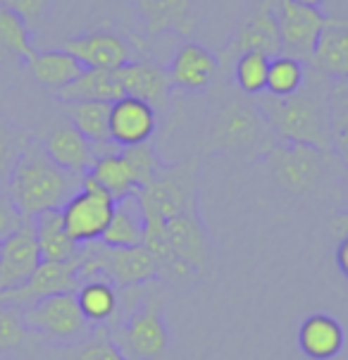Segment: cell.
Returning a JSON list of instances; mask_svg holds the SVG:
<instances>
[{
	"mask_svg": "<svg viewBox=\"0 0 348 360\" xmlns=\"http://www.w3.org/2000/svg\"><path fill=\"white\" fill-rule=\"evenodd\" d=\"M124 96L146 101L155 110H165L169 105V96H172V82H169L167 67L153 60H129L117 70Z\"/></svg>",
	"mask_w": 348,
	"mask_h": 360,
	"instance_id": "e0dca14e",
	"label": "cell"
},
{
	"mask_svg": "<svg viewBox=\"0 0 348 360\" xmlns=\"http://www.w3.org/2000/svg\"><path fill=\"white\" fill-rule=\"evenodd\" d=\"M27 339V327L22 320V310L12 306H0V353L17 351Z\"/></svg>",
	"mask_w": 348,
	"mask_h": 360,
	"instance_id": "e575fe53",
	"label": "cell"
},
{
	"mask_svg": "<svg viewBox=\"0 0 348 360\" xmlns=\"http://www.w3.org/2000/svg\"><path fill=\"white\" fill-rule=\"evenodd\" d=\"M44 262L36 241L32 219H24L22 227L0 241V291L15 289L27 282Z\"/></svg>",
	"mask_w": 348,
	"mask_h": 360,
	"instance_id": "4fadbf2b",
	"label": "cell"
},
{
	"mask_svg": "<svg viewBox=\"0 0 348 360\" xmlns=\"http://www.w3.org/2000/svg\"><path fill=\"white\" fill-rule=\"evenodd\" d=\"M77 303L82 315L86 317V322L91 327H103L117 317L120 310V296L117 289L105 279H89L82 282L75 291Z\"/></svg>",
	"mask_w": 348,
	"mask_h": 360,
	"instance_id": "4316f807",
	"label": "cell"
},
{
	"mask_svg": "<svg viewBox=\"0 0 348 360\" xmlns=\"http://www.w3.org/2000/svg\"><path fill=\"white\" fill-rule=\"evenodd\" d=\"M41 148H44V153L51 158L58 167H63L65 172H72L79 176L86 174L96 160L94 146H91V141L82 131L75 129V124H72L70 120L53 124L44 136Z\"/></svg>",
	"mask_w": 348,
	"mask_h": 360,
	"instance_id": "d6986e66",
	"label": "cell"
},
{
	"mask_svg": "<svg viewBox=\"0 0 348 360\" xmlns=\"http://www.w3.org/2000/svg\"><path fill=\"white\" fill-rule=\"evenodd\" d=\"M274 15H277L282 53L303 60L305 65H313L315 44L327 22L325 12L317 5H305L298 0H277Z\"/></svg>",
	"mask_w": 348,
	"mask_h": 360,
	"instance_id": "8fae6325",
	"label": "cell"
},
{
	"mask_svg": "<svg viewBox=\"0 0 348 360\" xmlns=\"http://www.w3.org/2000/svg\"><path fill=\"white\" fill-rule=\"evenodd\" d=\"M313 67L329 79H348V20L327 17L315 44Z\"/></svg>",
	"mask_w": 348,
	"mask_h": 360,
	"instance_id": "44dd1931",
	"label": "cell"
},
{
	"mask_svg": "<svg viewBox=\"0 0 348 360\" xmlns=\"http://www.w3.org/2000/svg\"><path fill=\"white\" fill-rule=\"evenodd\" d=\"M332 229H334V234H337L339 239L348 236V210L339 212V215L332 219Z\"/></svg>",
	"mask_w": 348,
	"mask_h": 360,
	"instance_id": "60d3db41",
	"label": "cell"
},
{
	"mask_svg": "<svg viewBox=\"0 0 348 360\" xmlns=\"http://www.w3.org/2000/svg\"><path fill=\"white\" fill-rule=\"evenodd\" d=\"M298 3H305V5H317V8H320V5L325 3V0H298Z\"/></svg>",
	"mask_w": 348,
	"mask_h": 360,
	"instance_id": "ee69618b",
	"label": "cell"
},
{
	"mask_svg": "<svg viewBox=\"0 0 348 360\" xmlns=\"http://www.w3.org/2000/svg\"><path fill=\"white\" fill-rule=\"evenodd\" d=\"M165 234H167L169 248L191 272H198L205 267L210 258V241L207 231L200 222L198 210L179 212L165 219Z\"/></svg>",
	"mask_w": 348,
	"mask_h": 360,
	"instance_id": "ac0fdd59",
	"label": "cell"
},
{
	"mask_svg": "<svg viewBox=\"0 0 348 360\" xmlns=\"http://www.w3.org/2000/svg\"><path fill=\"white\" fill-rule=\"evenodd\" d=\"M124 96L117 70H96V67H86L70 86L58 91V98L70 101H103L115 103Z\"/></svg>",
	"mask_w": 348,
	"mask_h": 360,
	"instance_id": "d4e9b609",
	"label": "cell"
},
{
	"mask_svg": "<svg viewBox=\"0 0 348 360\" xmlns=\"http://www.w3.org/2000/svg\"><path fill=\"white\" fill-rule=\"evenodd\" d=\"M325 150H317L313 146L277 141L260 160L270 167L274 181L286 191L310 193L325 172Z\"/></svg>",
	"mask_w": 348,
	"mask_h": 360,
	"instance_id": "9c48e42d",
	"label": "cell"
},
{
	"mask_svg": "<svg viewBox=\"0 0 348 360\" xmlns=\"http://www.w3.org/2000/svg\"><path fill=\"white\" fill-rule=\"evenodd\" d=\"M337 265H339V270L348 277V236L339 239V246H337Z\"/></svg>",
	"mask_w": 348,
	"mask_h": 360,
	"instance_id": "ab89813d",
	"label": "cell"
},
{
	"mask_svg": "<svg viewBox=\"0 0 348 360\" xmlns=\"http://www.w3.org/2000/svg\"><path fill=\"white\" fill-rule=\"evenodd\" d=\"M329 91L332 79L308 65L303 86L291 96H255V105L265 115L277 141L303 143L332 153V129H329Z\"/></svg>",
	"mask_w": 348,
	"mask_h": 360,
	"instance_id": "6da1fadb",
	"label": "cell"
},
{
	"mask_svg": "<svg viewBox=\"0 0 348 360\" xmlns=\"http://www.w3.org/2000/svg\"><path fill=\"white\" fill-rule=\"evenodd\" d=\"M0 41L8 48V53H15L22 60H29L36 53L32 27L15 10L5 8V5H0Z\"/></svg>",
	"mask_w": 348,
	"mask_h": 360,
	"instance_id": "d6a6232c",
	"label": "cell"
},
{
	"mask_svg": "<svg viewBox=\"0 0 348 360\" xmlns=\"http://www.w3.org/2000/svg\"><path fill=\"white\" fill-rule=\"evenodd\" d=\"M63 51L75 55L79 63L86 67H96V70H120L134 60V48L129 41L122 39L115 32H91L75 36V39L65 41Z\"/></svg>",
	"mask_w": 348,
	"mask_h": 360,
	"instance_id": "2e32d148",
	"label": "cell"
},
{
	"mask_svg": "<svg viewBox=\"0 0 348 360\" xmlns=\"http://www.w3.org/2000/svg\"><path fill=\"white\" fill-rule=\"evenodd\" d=\"M274 3L277 0H262L258 8H253L241 24L236 27L234 36L224 51L217 55L219 58V75L231 70L239 55L243 53H262L267 58L282 53V44H279V27H277V15H274Z\"/></svg>",
	"mask_w": 348,
	"mask_h": 360,
	"instance_id": "30bf717a",
	"label": "cell"
},
{
	"mask_svg": "<svg viewBox=\"0 0 348 360\" xmlns=\"http://www.w3.org/2000/svg\"><path fill=\"white\" fill-rule=\"evenodd\" d=\"M305 72H308V65H305L303 60L291 58V55H284V53L274 55V58H270L265 94L279 96V98L296 94L305 82Z\"/></svg>",
	"mask_w": 348,
	"mask_h": 360,
	"instance_id": "1f68e13d",
	"label": "cell"
},
{
	"mask_svg": "<svg viewBox=\"0 0 348 360\" xmlns=\"http://www.w3.org/2000/svg\"><path fill=\"white\" fill-rule=\"evenodd\" d=\"M86 174L96 184H101L105 188L115 200H122L127 196L138 193V184H136V179H134V172H131L129 162H127L124 153H122V148L115 150V153L98 155Z\"/></svg>",
	"mask_w": 348,
	"mask_h": 360,
	"instance_id": "83f0119b",
	"label": "cell"
},
{
	"mask_svg": "<svg viewBox=\"0 0 348 360\" xmlns=\"http://www.w3.org/2000/svg\"><path fill=\"white\" fill-rule=\"evenodd\" d=\"M267 70H270V58L262 53H243L231 63V84L236 91H241L243 96H255L265 94L267 86Z\"/></svg>",
	"mask_w": 348,
	"mask_h": 360,
	"instance_id": "4dcf8cb0",
	"label": "cell"
},
{
	"mask_svg": "<svg viewBox=\"0 0 348 360\" xmlns=\"http://www.w3.org/2000/svg\"><path fill=\"white\" fill-rule=\"evenodd\" d=\"M112 212H115V198L101 184H96L89 174H84L82 186L60 207L67 234L79 246L101 241L110 219H112Z\"/></svg>",
	"mask_w": 348,
	"mask_h": 360,
	"instance_id": "52a82bcc",
	"label": "cell"
},
{
	"mask_svg": "<svg viewBox=\"0 0 348 360\" xmlns=\"http://www.w3.org/2000/svg\"><path fill=\"white\" fill-rule=\"evenodd\" d=\"M67 120L75 124L91 143H103L110 141V103L103 101H70L65 103Z\"/></svg>",
	"mask_w": 348,
	"mask_h": 360,
	"instance_id": "f1b7e54d",
	"label": "cell"
},
{
	"mask_svg": "<svg viewBox=\"0 0 348 360\" xmlns=\"http://www.w3.org/2000/svg\"><path fill=\"white\" fill-rule=\"evenodd\" d=\"M134 5H136L138 24L148 36H160L167 32L176 36H191L196 27L193 0H134Z\"/></svg>",
	"mask_w": 348,
	"mask_h": 360,
	"instance_id": "ffe728a7",
	"label": "cell"
},
{
	"mask_svg": "<svg viewBox=\"0 0 348 360\" xmlns=\"http://www.w3.org/2000/svg\"><path fill=\"white\" fill-rule=\"evenodd\" d=\"M82 179L84 176L58 167L41 146L29 143L22 146L10 172L8 196L22 212V217L32 219L46 210H60L82 186Z\"/></svg>",
	"mask_w": 348,
	"mask_h": 360,
	"instance_id": "7a4b0ae2",
	"label": "cell"
},
{
	"mask_svg": "<svg viewBox=\"0 0 348 360\" xmlns=\"http://www.w3.org/2000/svg\"><path fill=\"white\" fill-rule=\"evenodd\" d=\"M8 48H5V44H3V41H0V65H3L5 63V60H8Z\"/></svg>",
	"mask_w": 348,
	"mask_h": 360,
	"instance_id": "b9f144b4",
	"label": "cell"
},
{
	"mask_svg": "<svg viewBox=\"0 0 348 360\" xmlns=\"http://www.w3.org/2000/svg\"><path fill=\"white\" fill-rule=\"evenodd\" d=\"M344 329L332 315H310L298 329V346L313 360H332L344 349Z\"/></svg>",
	"mask_w": 348,
	"mask_h": 360,
	"instance_id": "7402d4cb",
	"label": "cell"
},
{
	"mask_svg": "<svg viewBox=\"0 0 348 360\" xmlns=\"http://www.w3.org/2000/svg\"><path fill=\"white\" fill-rule=\"evenodd\" d=\"M143 234H146V217H143L138 193L115 200L112 219H110L101 241L105 246H115V248H131V246H143Z\"/></svg>",
	"mask_w": 348,
	"mask_h": 360,
	"instance_id": "603a6c76",
	"label": "cell"
},
{
	"mask_svg": "<svg viewBox=\"0 0 348 360\" xmlns=\"http://www.w3.org/2000/svg\"><path fill=\"white\" fill-rule=\"evenodd\" d=\"M344 200H346V210H348V167L344 174Z\"/></svg>",
	"mask_w": 348,
	"mask_h": 360,
	"instance_id": "7bdbcfd3",
	"label": "cell"
},
{
	"mask_svg": "<svg viewBox=\"0 0 348 360\" xmlns=\"http://www.w3.org/2000/svg\"><path fill=\"white\" fill-rule=\"evenodd\" d=\"M27 63L36 82H39L41 86L55 91V94H58L60 89L70 86V84L84 72V65L79 63L75 55L63 51V48H60V51L34 53Z\"/></svg>",
	"mask_w": 348,
	"mask_h": 360,
	"instance_id": "484cf974",
	"label": "cell"
},
{
	"mask_svg": "<svg viewBox=\"0 0 348 360\" xmlns=\"http://www.w3.org/2000/svg\"><path fill=\"white\" fill-rule=\"evenodd\" d=\"M122 153H124L127 162H129L134 179H136V184H138V191L148 186L150 181L155 179V174L162 169V160H160V155L155 153V148L150 146V141L141 146H131V148H122Z\"/></svg>",
	"mask_w": 348,
	"mask_h": 360,
	"instance_id": "836d02e7",
	"label": "cell"
},
{
	"mask_svg": "<svg viewBox=\"0 0 348 360\" xmlns=\"http://www.w3.org/2000/svg\"><path fill=\"white\" fill-rule=\"evenodd\" d=\"M167 75L174 89L198 94L219 77V58L200 44H184L169 60Z\"/></svg>",
	"mask_w": 348,
	"mask_h": 360,
	"instance_id": "9a60e30c",
	"label": "cell"
},
{
	"mask_svg": "<svg viewBox=\"0 0 348 360\" xmlns=\"http://www.w3.org/2000/svg\"><path fill=\"white\" fill-rule=\"evenodd\" d=\"M108 332L127 360H155L169 344V332L157 301L138 303L127 313H120L108 325Z\"/></svg>",
	"mask_w": 348,
	"mask_h": 360,
	"instance_id": "5b68a950",
	"label": "cell"
},
{
	"mask_svg": "<svg viewBox=\"0 0 348 360\" xmlns=\"http://www.w3.org/2000/svg\"><path fill=\"white\" fill-rule=\"evenodd\" d=\"M272 143H277V139L255 101L236 89H219L207 129V146L222 153L262 158Z\"/></svg>",
	"mask_w": 348,
	"mask_h": 360,
	"instance_id": "3957f363",
	"label": "cell"
},
{
	"mask_svg": "<svg viewBox=\"0 0 348 360\" xmlns=\"http://www.w3.org/2000/svg\"><path fill=\"white\" fill-rule=\"evenodd\" d=\"M22 320L27 332H34L55 344H72V341L86 339L94 329L79 310L75 291L48 296L34 306L22 308Z\"/></svg>",
	"mask_w": 348,
	"mask_h": 360,
	"instance_id": "ba28073f",
	"label": "cell"
},
{
	"mask_svg": "<svg viewBox=\"0 0 348 360\" xmlns=\"http://www.w3.org/2000/svg\"><path fill=\"white\" fill-rule=\"evenodd\" d=\"M27 217H22V212L17 210V205L12 203L8 193L0 191V241L8 239L10 234H15L22 227V222Z\"/></svg>",
	"mask_w": 348,
	"mask_h": 360,
	"instance_id": "74e56055",
	"label": "cell"
},
{
	"mask_svg": "<svg viewBox=\"0 0 348 360\" xmlns=\"http://www.w3.org/2000/svg\"><path fill=\"white\" fill-rule=\"evenodd\" d=\"M22 146L17 143V136L12 134L8 127L0 124V181H8L10 172L17 162V155H20Z\"/></svg>",
	"mask_w": 348,
	"mask_h": 360,
	"instance_id": "8d00e7d4",
	"label": "cell"
},
{
	"mask_svg": "<svg viewBox=\"0 0 348 360\" xmlns=\"http://www.w3.org/2000/svg\"><path fill=\"white\" fill-rule=\"evenodd\" d=\"M332 153L348 167V79H334L329 91Z\"/></svg>",
	"mask_w": 348,
	"mask_h": 360,
	"instance_id": "f546056e",
	"label": "cell"
},
{
	"mask_svg": "<svg viewBox=\"0 0 348 360\" xmlns=\"http://www.w3.org/2000/svg\"><path fill=\"white\" fill-rule=\"evenodd\" d=\"M77 267H79V258L67 260V262L44 260L24 284L15 286V289H8V291H0V306H12V308L22 310L27 306H34V303L44 301L48 296L65 294V291H77V286H79Z\"/></svg>",
	"mask_w": 348,
	"mask_h": 360,
	"instance_id": "7c38bea8",
	"label": "cell"
},
{
	"mask_svg": "<svg viewBox=\"0 0 348 360\" xmlns=\"http://www.w3.org/2000/svg\"><path fill=\"white\" fill-rule=\"evenodd\" d=\"M91 334H94V337L82 346L77 360H127L120 353L117 346H115V341L110 339V332L105 325L96 327Z\"/></svg>",
	"mask_w": 348,
	"mask_h": 360,
	"instance_id": "d590c367",
	"label": "cell"
},
{
	"mask_svg": "<svg viewBox=\"0 0 348 360\" xmlns=\"http://www.w3.org/2000/svg\"><path fill=\"white\" fill-rule=\"evenodd\" d=\"M32 222L36 231V241H39L41 258L51 260V262H67V260L79 258L84 246H79V243L67 234L60 210H46V212H41V215L32 217Z\"/></svg>",
	"mask_w": 348,
	"mask_h": 360,
	"instance_id": "cb8c5ba5",
	"label": "cell"
},
{
	"mask_svg": "<svg viewBox=\"0 0 348 360\" xmlns=\"http://www.w3.org/2000/svg\"><path fill=\"white\" fill-rule=\"evenodd\" d=\"M46 3L48 0H0V5H5V8L15 10L17 15L22 17L24 22L32 27V24H36L44 17L46 12Z\"/></svg>",
	"mask_w": 348,
	"mask_h": 360,
	"instance_id": "f35d334b",
	"label": "cell"
},
{
	"mask_svg": "<svg viewBox=\"0 0 348 360\" xmlns=\"http://www.w3.org/2000/svg\"><path fill=\"white\" fill-rule=\"evenodd\" d=\"M157 277H160L157 262L146 246L115 248L96 241L86 243L79 255V284L89 279H105L115 289H129V286H146Z\"/></svg>",
	"mask_w": 348,
	"mask_h": 360,
	"instance_id": "277c9868",
	"label": "cell"
},
{
	"mask_svg": "<svg viewBox=\"0 0 348 360\" xmlns=\"http://www.w3.org/2000/svg\"><path fill=\"white\" fill-rule=\"evenodd\" d=\"M108 129L110 141H115L120 148L148 143L157 131V112L146 101L122 96L120 101L110 103Z\"/></svg>",
	"mask_w": 348,
	"mask_h": 360,
	"instance_id": "5bb4252c",
	"label": "cell"
},
{
	"mask_svg": "<svg viewBox=\"0 0 348 360\" xmlns=\"http://www.w3.org/2000/svg\"><path fill=\"white\" fill-rule=\"evenodd\" d=\"M146 215L172 217L179 212L198 210V172L196 162L162 165L155 179L138 191Z\"/></svg>",
	"mask_w": 348,
	"mask_h": 360,
	"instance_id": "8992f818",
	"label": "cell"
}]
</instances>
